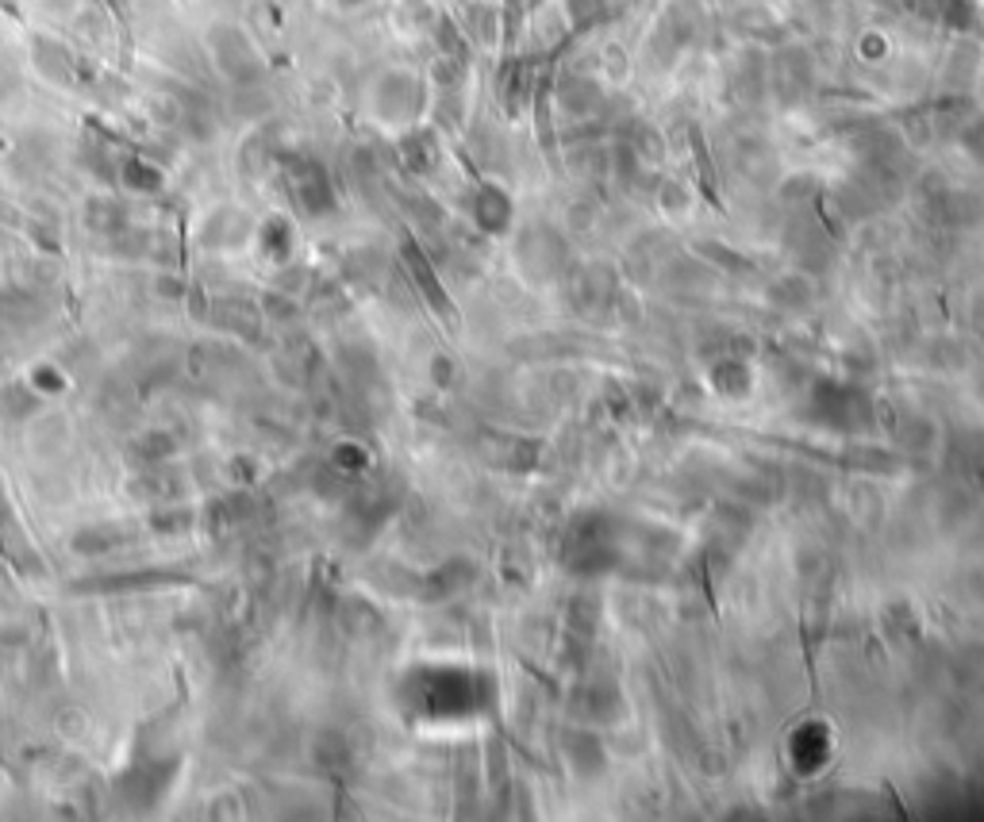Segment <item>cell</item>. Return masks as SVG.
I'll list each match as a JSON object with an SVG mask.
<instances>
[{"mask_svg":"<svg viewBox=\"0 0 984 822\" xmlns=\"http://www.w3.org/2000/svg\"><path fill=\"white\" fill-rule=\"evenodd\" d=\"M119 223H124V212H119L116 204H93V208H89V228L116 231Z\"/></svg>","mask_w":984,"mask_h":822,"instance_id":"1","label":"cell"}]
</instances>
